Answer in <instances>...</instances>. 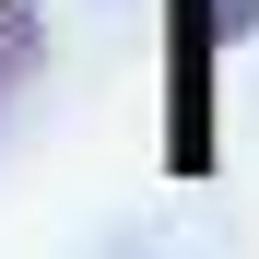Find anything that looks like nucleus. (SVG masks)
Wrapping results in <instances>:
<instances>
[{
    "label": "nucleus",
    "instance_id": "f257e3e1",
    "mask_svg": "<svg viewBox=\"0 0 259 259\" xmlns=\"http://www.w3.org/2000/svg\"><path fill=\"white\" fill-rule=\"evenodd\" d=\"M212 59H224V12L212 0H165V153L212 165Z\"/></svg>",
    "mask_w": 259,
    "mask_h": 259
},
{
    "label": "nucleus",
    "instance_id": "f03ea898",
    "mask_svg": "<svg viewBox=\"0 0 259 259\" xmlns=\"http://www.w3.org/2000/svg\"><path fill=\"white\" fill-rule=\"evenodd\" d=\"M35 82H48V12H35V0H0V118H12Z\"/></svg>",
    "mask_w": 259,
    "mask_h": 259
}]
</instances>
